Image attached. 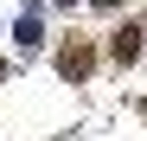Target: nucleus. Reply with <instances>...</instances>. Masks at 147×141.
I'll return each instance as SVG.
<instances>
[{"mask_svg":"<svg viewBox=\"0 0 147 141\" xmlns=\"http://www.w3.org/2000/svg\"><path fill=\"white\" fill-rule=\"evenodd\" d=\"M90 70H96V45H90V39H70L64 52H58V77H64V83H83Z\"/></svg>","mask_w":147,"mask_h":141,"instance_id":"nucleus-1","label":"nucleus"},{"mask_svg":"<svg viewBox=\"0 0 147 141\" xmlns=\"http://www.w3.org/2000/svg\"><path fill=\"white\" fill-rule=\"evenodd\" d=\"M96 7H121V0H96Z\"/></svg>","mask_w":147,"mask_h":141,"instance_id":"nucleus-4","label":"nucleus"},{"mask_svg":"<svg viewBox=\"0 0 147 141\" xmlns=\"http://www.w3.org/2000/svg\"><path fill=\"white\" fill-rule=\"evenodd\" d=\"M58 7H77V0H58Z\"/></svg>","mask_w":147,"mask_h":141,"instance_id":"nucleus-5","label":"nucleus"},{"mask_svg":"<svg viewBox=\"0 0 147 141\" xmlns=\"http://www.w3.org/2000/svg\"><path fill=\"white\" fill-rule=\"evenodd\" d=\"M141 45H147V26H141Z\"/></svg>","mask_w":147,"mask_h":141,"instance_id":"nucleus-6","label":"nucleus"},{"mask_svg":"<svg viewBox=\"0 0 147 141\" xmlns=\"http://www.w3.org/2000/svg\"><path fill=\"white\" fill-rule=\"evenodd\" d=\"M13 39H19V52H38V45H45V19L26 7V13L13 19Z\"/></svg>","mask_w":147,"mask_h":141,"instance_id":"nucleus-2","label":"nucleus"},{"mask_svg":"<svg viewBox=\"0 0 147 141\" xmlns=\"http://www.w3.org/2000/svg\"><path fill=\"white\" fill-rule=\"evenodd\" d=\"M109 58H115V64H134V58H141V26H121V32L109 39Z\"/></svg>","mask_w":147,"mask_h":141,"instance_id":"nucleus-3","label":"nucleus"}]
</instances>
